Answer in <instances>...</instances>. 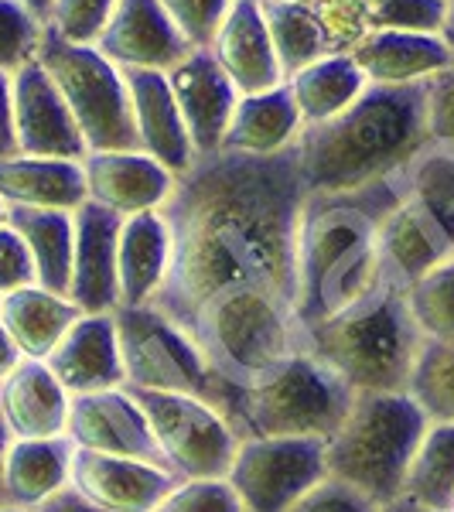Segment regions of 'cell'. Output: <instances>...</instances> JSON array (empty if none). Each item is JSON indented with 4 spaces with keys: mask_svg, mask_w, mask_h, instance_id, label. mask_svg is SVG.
I'll list each match as a JSON object with an SVG mask.
<instances>
[{
    "mask_svg": "<svg viewBox=\"0 0 454 512\" xmlns=\"http://www.w3.org/2000/svg\"><path fill=\"white\" fill-rule=\"evenodd\" d=\"M178 478L161 465L113 454L76 451L69 485L106 512H151Z\"/></svg>",
    "mask_w": 454,
    "mask_h": 512,
    "instance_id": "ac0fdd59",
    "label": "cell"
},
{
    "mask_svg": "<svg viewBox=\"0 0 454 512\" xmlns=\"http://www.w3.org/2000/svg\"><path fill=\"white\" fill-rule=\"evenodd\" d=\"M69 396L123 386V359L113 315H82L45 359Z\"/></svg>",
    "mask_w": 454,
    "mask_h": 512,
    "instance_id": "44dd1931",
    "label": "cell"
},
{
    "mask_svg": "<svg viewBox=\"0 0 454 512\" xmlns=\"http://www.w3.org/2000/svg\"><path fill=\"white\" fill-rule=\"evenodd\" d=\"M18 154V137H14V99H11V76L0 72V161Z\"/></svg>",
    "mask_w": 454,
    "mask_h": 512,
    "instance_id": "bcb514c9",
    "label": "cell"
},
{
    "mask_svg": "<svg viewBox=\"0 0 454 512\" xmlns=\"http://www.w3.org/2000/svg\"><path fill=\"white\" fill-rule=\"evenodd\" d=\"M403 198V175L338 195H304L294 233V315L301 328L352 308L383 284L379 226Z\"/></svg>",
    "mask_w": 454,
    "mask_h": 512,
    "instance_id": "7a4b0ae2",
    "label": "cell"
},
{
    "mask_svg": "<svg viewBox=\"0 0 454 512\" xmlns=\"http://www.w3.org/2000/svg\"><path fill=\"white\" fill-rule=\"evenodd\" d=\"M164 76H168V86L175 93L181 123H185V134L192 140L195 161L222 154V140H226L239 93L233 82L226 79V72L216 65V59L209 55V48H192Z\"/></svg>",
    "mask_w": 454,
    "mask_h": 512,
    "instance_id": "5bb4252c",
    "label": "cell"
},
{
    "mask_svg": "<svg viewBox=\"0 0 454 512\" xmlns=\"http://www.w3.org/2000/svg\"><path fill=\"white\" fill-rule=\"evenodd\" d=\"M379 512H437V509H427V506H420V502H410V499H393V502H386V506H379Z\"/></svg>",
    "mask_w": 454,
    "mask_h": 512,
    "instance_id": "f5cc1de1",
    "label": "cell"
},
{
    "mask_svg": "<svg viewBox=\"0 0 454 512\" xmlns=\"http://www.w3.org/2000/svg\"><path fill=\"white\" fill-rule=\"evenodd\" d=\"M263 24H267V38L270 48L277 55L280 76L284 82L294 76V72L308 69L311 62H318L325 52L318 35L315 14H311V4H294V0H267L260 4Z\"/></svg>",
    "mask_w": 454,
    "mask_h": 512,
    "instance_id": "d6a6232c",
    "label": "cell"
},
{
    "mask_svg": "<svg viewBox=\"0 0 454 512\" xmlns=\"http://www.w3.org/2000/svg\"><path fill=\"white\" fill-rule=\"evenodd\" d=\"M366 86L369 82L359 72V65L352 62V55H321L318 62H311L308 69L294 72L287 79V89H291L304 127L335 120L338 113H345L366 93Z\"/></svg>",
    "mask_w": 454,
    "mask_h": 512,
    "instance_id": "4dcf8cb0",
    "label": "cell"
},
{
    "mask_svg": "<svg viewBox=\"0 0 454 512\" xmlns=\"http://www.w3.org/2000/svg\"><path fill=\"white\" fill-rule=\"evenodd\" d=\"M7 226L21 236L24 250L31 256L35 284L52 294L69 291L72 243H76V222H72V212L7 209Z\"/></svg>",
    "mask_w": 454,
    "mask_h": 512,
    "instance_id": "f546056e",
    "label": "cell"
},
{
    "mask_svg": "<svg viewBox=\"0 0 454 512\" xmlns=\"http://www.w3.org/2000/svg\"><path fill=\"white\" fill-rule=\"evenodd\" d=\"M403 188L417 198L454 239V147L427 140L420 154L403 171Z\"/></svg>",
    "mask_w": 454,
    "mask_h": 512,
    "instance_id": "836d02e7",
    "label": "cell"
},
{
    "mask_svg": "<svg viewBox=\"0 0 454 512\" xmlns=\"http://www.w3.org/2000/svg\"><path fill=\"white\" fill-rule=\"evenodd\" d=\"M35 284V267H31V256L24 250L21 236L11 226H0V297L21 291V287Z\"/></svg>",
    "mask_w": 454,
    "mask_h": 512,
    "instance_id": "f6af8a7d",
    "label": "cell"
},
{
    "mask_svg": "<svg viewBox=\"0 0 454 512\" xmlns=\"http://www.w3.org/2000/svg\"><path fill=\"white\" fill-rule=\"evenodd\" d=\"M403 499L448 512L454 502V424H427L410 458Z\"/></svg>",
    "mask_w": 454,
    "mask_h": 512,
    "instance_id": "1f68e13d",
    "label": "cell"
},
{
    "mask_svg": "<svg viewBox=\"0 0 454 512\" xmlns=\"http://www.w3.org/2000/svg\"><path fill=\"white\" fill-rule=\"evenodd\" d=\"M192 338L222 386L260 383L291 355L304 352V328L294 304L270 287H233L198 311ZM219 400V396H216Z\"/></svg>",
    "mask_w": 454,
    "mask_h": 512,
    "instance_id": "5b68a950",
    "label": "cell"
},
{
    "mask_svg": "<svg viewBox=\"0 0 454 512\" xmlns=\"http://www.w3.org/2000/svg\"><path fill=\"white\" fill-rule=\"evenodd\" d=\"M0 512H35V509H18V506H7V502H0Z\"/></svg>",
    "mask_w": 454,
    "mask_h": 512,
    "instance_id": "db71d44e",
    "label": "cell"
},
{
    "mask_svg": "<svg viewBox=\"0 0 454 512\" xmlns=\"http://www.w3.org/2000/svg\"><path fill=\"white\" fill-rule=\"evenodd\" d=\"M407 304L424 342L454 345V256L407 287Z\"/></svg>",
    "mask_w": 454,
    "mask_h": 512,
    "instance_id": "d590c367",
    "label": "cell"
},
{
    "mask_svg": "<svg viewBox=\"0 0 454 512\" xmlns=\"http://www.w3.org/2000/svg\"><path fill=\"white\" fill-rule=\"evenodd\" d=\"M69 437H41V441H14L4 461V502L18 509H38L45 499L62 492L72 475Z\"/></svg>",
    "mask_w": 454,
    "mask_h": 512,
    "instance_id": "f1b7e54d",
    "label": "cell"
},
{
    "mask_svg": "<svg viewBox=\"0 0 454 512\" xmlns=\"http://www.w3.org/2000/svg\"><path fill=\"white\" fill-rule=\"evenodd\" d=\"M151 512H243V506L226 478H198V482H175V489Z\"/></svg>",
    "mask_w": 454,
    "mask_h": 512,
    "instance_id": "b9f144b4",
    "label": "cell"
},
{
    "mask_svg": "<svg viewBox=\"0 0 454 512\" xmlns=\"http://www.w3.org/2000/svg\"><path fill=\"white\" fill-rule=\"evenodd\" d=\"M304 123L297 113L287 82L267 89V93H250L236 99L233 120H229L222 154H239V158H277V154L294 151Z\"/></svg>",
    "mask_w": 454,
    "mask_h": 512,
    "instance_id": "484cf974",
    "label": "cell"
},
{
    "mask_svg": "<svg viewBox=\"0 0 454 512\" xmlns=\"http://www.w3.org/2000/svg\"><path fill=\"white\" fill-rule=\"evenodd\" d=\"M11 444H14V437H11V431H7L4 417H0V502H4V461H7Z\"/></svg>",
    "mask_w": 454,
    "mask_h": 512,
    "instance_id": "816d5d0a",
    "label": "cell"
},
{
    "mask_svg": "<svg viewBox=\"0 0 454 512\" xmlns=\"http://www.w3.org/2000/svg\"><path fill=\"white\" fill-rule=\"evenodd\" d=\"M175 260V236L164 212H140L120 219L117 236V291L120 308L154 304Z\"/></svg>",
    "mask_w": 454,
    "mask_h": 512,
    "instance_id": "7402d4cb",
    "label": "cell"
},
{
    "mask_svg": "<svg viewBox=\"0 0 454 512\" xmlns=\"http://www.w3.org/2000/svg\"><path fill=\"white\" fill-rule=\"evenodd\" d=\"M287 512H379V506L366 499V495L352 492L349 485L321 478L311 492H304Z\"/></svg>",
    "mask_w": 454,
    "mask_h": 512,
    "instance_id": "ee69618b",
    "label": "cell"
},
{
    "mask_svg": "<svg viewBox=\"0 0 454 512\" xmlns=\"http://www.w3.org/2000/svg\"><path fill=\"white\" fill-rule=\"evenodd\" d=\"M18 362H21V352H18V345H14V338L7 335V328L0 325V379H7L18 369Z\"/></svg>",
    "mask_w": 454,
    "mask_h": 512,
    "instance_id": "c3c4849f",
    "label": "cell"
},
{
    "mask_svg": "<svg viewBox=\"0 0 454 512\" xmlns=\"http://www.w3.org/2000/svg\"><path fill=\"white\" fill-rule=\"evenodd\" d=\"M441 41L448 45V52H451V59H454V0H444V21H441Z\"/></svg>",
    "mask_w": 454,
    "mask_h": 512,
    "instance_id": "f907efd6",
    "label": "cell"
},
{
    "mask_svg": "<svg viewBox=\"0 0 454 512\" xmlns=\"http://www.w3.org/2000/svg\"><path fill=\"white\" fill-rule=\"evenodd\" d=\"M349 386L311 352H297L260 383L222 386L216 407L239 437H308L328 441L352 407Z\"/></svg>",
    "mask_w": 454,
    "mask_h": 512,
    "instance_id": "52a82bcc",
    "label": "cell"
},
{
    "mask_svg": "<svg viewBox=\"0 0 454 512\" xmlns=\"http://www.w3.org/2000/svg\"><path fill=\"white\" fill-rule=\"evenodd\" d=\"M11 99L18 154L86 161V140H82L62 93L55 89L52 76L41 69L38 59L21 65L11 76Z\"/></svg>",
    "mask_w": 454,
    "mask_h": 512,
    "instance_id": "4fadbf2b",
    "label": "cell"
},
{
    "mask_svg": "<svg viewBox=\"0 0 454 512\" xmlns=\"http://www.w3.org/2000/svg\"><path fill=\"white\" fill-rule=\"evenodd\" d=\"M352 62L369 86H420V82L448 72L454 59L441 35L414 31H369L352 52Z\"/></svg>",
    "mask_w": 454,
    "mask_h": 512,
    "instance_id": "d4e9b609",
    "label": "cell"
},
{
    "mask_svg": "<svg viewBox=\"0 0 454 512\" xmlns=\"http://www.w3.org/2000/svg\"><path fill=\"white\" fill-rule=\"evenodd\" d=\"M379 260H383L386 277H393L400 287L417 284L441 263L454 256V239L448 229L437 222L417 198L407 195L393 205V212L379 226Z\"/></svg>",
    "mask_w": 454,
    "mask_h": 512,
    "instance_id": "d6986e66",
    "label": "cell"
},
{
    "mask_svg": "<svg viewBox=\"0 0 454 512\" xmlns=\"http://www.w3.org/2000/svg\"><path fill=\"white\" fill-rule=\"evenodd\" d=\"M448 512H454V502H451V509H448Z\"/></svg>",
    "mask_w": 454,
    "mask_h": 512,
    "instance_id": "6f0895ef",
    "label": "cell"
},
{
    "mask_svg": "<svg viewBox=\"0 0 454 512\" xmlns=\"http://www.w3.org/2000/svg\"><path fill=\"white\" fill-rule=\"evenodd\" d=\"M427 140L424 82L366 86L335 120L304 127L294 154L304 192L338 195L400 178Z\"/></svg>",
    "mask_w": 454,
    "mask_h": 512,
    "instance_id": "3957f363",
    "label": "cell"
},
{
    "mask_svg": "<svg viewBox=\"0 0 454 512\" xmlns=\"http://www.w3.org/2000/svg\"><path fill=\"white\" fill-rule=\"evenodd\" d=\"M424 349L407 304V287L393 277L352 308L304 328V352L325 362L352 393H407Z\"/></svg>",
    "mask_w": 454,
    "mask_h": 512,
    "instance_id": "277c9868",
    "label": "cell"
},
{
    "mask_svg": "<svg viewBox=\"0 0 454 512\" xmlns=\"http://www.w3.org/2000/svg\"><path fill=\"white\" fill-rule=\"evenodd\" d=\"M45 28L21 7V0H0V72L14 76L21 65L38 59Z\"/></svg>",
    "mask_w": 454,
    "mask_h": 512,
    "instance_id": "74e56055",
    "label": "cell"
},
{
    "mask_svg": "<svg viewBox=\"0 0 454 512\" xmlns=\"http://www.w3.org/2000/svg\"><path fill=\"white\" fill-rule=\"evenodd\" d=\"M257 4H267V0H257ZM294 4H315V0H294Z\"/></svg>",
    "mask_w": 454,
    "mask_h": 512,
    "instance_id": "9f6ffc18",
    "label": "cell"
},
{
    "mask_svg": "<svg viewBox=\"0 0 454 512\" xmlns=\"http://www.w3.org/2000/svg\"><path fill=\"white\" fill-rule=\"evenodd\" d=\"M0 202L4 209H45L76 212L86 205V175L82 161L31 158L14 154L0 161Z\"/></svg>",
    "mask_w": 454,
    "mask_h": 512,
    "instance_id": "4316f807",
    "label": "cell"
},
{
    "mask_svg": "<svg viewBox=\"0 0 454 512\" xmlns=\"http://www.w3.org/2000/svg\"><path fill=\"white\" fill-rule=\"evenodd\" d=\"M325 475V441L308 437H239L226 472L243 512H287Z\"/></svg>",
    "mask_w": 454,
    "mask_h": 512,
    "instance_id": "8fae6325",
    "label": "cell"
},
{
    "mask_svg": "<svg viewBox=\"0 0 454 512\" xmlns=\"http://www.w3.org/2000/svg\"><path fill=\"white\" fill-rule=\"evenodd\" d=\"M188 48H209L233 0H158Z\"/></svg>",
    "mask_w": 454,
    "mask_h": 512,
    "instance_id": "ab89813d",
    "label": "cell"
},
{
    "mask_svg": "<svg viewBox=\"0 0 454 512\" xmlns=\"http://www.w3.org/2000/svg\"><path fill=\"white\" fill-rule=\"evenodd\" d=\"M76 243H72L69 297L82 315H113L120 308L117 291V236L120 216L86 202L72 212Z\"/></svg>",
    "mask_w": 454,
    "mask_h": 512,
    "instance_id": "e0dca14e",
    "label": "cell"
},
{
    "mask_svg": "<svg viewBox=\"0 0 454 512\" xmlns=\"http://www.w3.org/2000/svg\"><path fill=\"white\" fill-rule=\"evenodd\" d=\"M304 195L294 151L195 161L161 209L175 260L154 308L192 332L198 311L233 287H270L294 304V233Z\"/></svg>",
    "mask_w": 454,
    "mask_h": 512,
    "instance_id": "6da1fadb",
    "label": "cell"
},
{
    "mask_svg": "<svg viewBox=\"0 0 454 512\" xmlns=\"http://www.w3.org/2000/svg\"><path fill=\"white\" fill-rule=\"evenodd\" d=\"M96 48L120 72H171L192 52L158 0H117Z\"/></svg>",
    "mask_w": 454,
    "mask_h": 512,
    "instance_id": "9a60e30c",
    "label": "cell"
},
{
    "mask_svg": "<svg viewBox=\"0 0 454 512\" xmlns=\"http://www.w3.org/2000/svg\"><path fill=\"white\" fill-rule=\"evenodd\" d=\"M427 420L407 393H356L325 441V475L373 506L400 499Z\"/></svg>",
    "mask_w": 454,
    "mask_h": 512,
    "instance_id": "8992f818",
    "label": "cell"
},
{
    "mask_svg": "<svg viewBox=\"0 0 454 512\" xmlns=\"http://www.w3.org/2000/svg\"><path fill=\"white\" fill-rule=\"evenodd\" d=\"M373 31H414L437 35L444 21V0H362Z\"/></svg>",
    "mask_w": 454,
    "mask_h": 512,
    "instance_id": "f35d334b",
    "label": "cell"
},
{
    "mask_svg": "<svg viewBox=\"0 0 454 512\" xmlns=\"http://www.w3.org/2000/svg\"><path fill=\"white\" fill-rule=\"evenodd\" d=\"M79 318L82 311L69 297L52 294L38 284L0 297V325L14 338L21 359L45 362Z\"/></svg>",
    "mask_w": 454,
    "mask_h": 512,
    "instance_id": "83f0119b",
    "label": "cell"
},
{
    "mask_svg": "<svg viewBox=\"0 0 454 512\" xmlns=\"http://www.w3.org/2000/svg\"><path fill=\"white\" fill-rule=\"evenodd\" d=\"M7 222V209H4V202H0V226Z\"/></svg>",
    "mask_w": 454,
    "mask_h": 512,
    "instance_id": "11a10c76",
    "label": "cell"
},
{
    "mask_svg": "<svg viewBox=\"0 0 454 512\" xmlns=\"http://www.w3.org/2000/svg\"><path fill=\"white\" fill-rule=\"evenodd\" d=\"M72 396L52 376L45 362L21 359L7 379H0V417L14 441L62 437L69 424Z\"/></svg>",
    "mask_w": 454,
    "mask_h": 512,
    "instance_id": "cb8c5ba5",
    "label": "cell"
},
{
    "mask_svg": "<svg viewBox=\"0 0 454 512\" xmlns=\"http://www.w3.org/2000/svg\"><path fill=\"white\" fill-rule=\"evenodd\" d=\"M35 512H106L99 509L96 502H89L86 495H79L72 485H65L62 492H55L52 499H45Z\"/></svg>",
    "mask_w": 454,
    "mask_h": 512,
    "instance_id": "7dc6e473",
    "label": "cell"
},
{
    "mask_svg": "<svg viewBox=\"0 0 454 512\" xmlns=\"http://www.w3.org/2000/svg\"><path fill=\"white\" fill-rule=\"evenodd\" d=\"M117 0H55L48 28L72 45H96Z\"/></svg>",
    "mask_w": 454,
    "mask_h": 512,
    "instance_id": "60d3db41",
    "label": "cell"
},
{
    "mask_svg": "<svg viewBox=\"0 0 454 512\" xmlns=\"http://www.w3.org/2000/svg\"><path fill=\"white\" fill-rule=\"evenodd\" d=\"M311 14L328 55H352L373 31L362 0H315Z\"/></svg>",
    "mask_w": 454,
    "mask_h": 512,
    "instance_id": "8d00e7d4",
    "label": "cell"
},
{
    "mask_svg": "<svg viewBox=\"0 0 454 512\" xmlns=\"http://www.w3.org/2000/svg\"><path fill=\"white\" fill-rule=\"evenodd\" d=\"M38 62L62 93L89 154L137 151L127 82L117 65L99 55L96 45H72L45 28Z\"/></svg>",
    "mask_w": 454,
    "mask_h": 512,
    "instance_id": "ba28073f",
    "label": "cell"
},
{
    "mask_svg": "<svg viewBox=\"0 0 454 512\" xmlns=\"http://www.w3.org/2000/svg\"><path fill=\"white\" fill-rule=\"evenodd\" d=\"M86 198L99 209L127 219L161 212L175 195L178 178L144 151H99L82 161Z\"/></svg>",
    "mask_w": 454,
    "mask_h": 512,
    "instance_id": "2e32d148",
    "label": "cell"
},
{
    "mask_svg": "<svg viewBox=\"0 0 454 512\" xmlns=\"http://www.w3.org/2000/svg\"><path fill=\"white\" fill-rule=\"evenodd\" d=\"M21 7L41 24V28H48V21H52V11H55V0H21Z\"/></svg>",
    "mask_w": 454,
    "mask_h": 512,
    "instance_id": "681fc988",
    "label": "cell"
},
{
    "mask_svg": "<svg viewBox=\"0 0 454 512\" xmlns=\"http://www.w3.org/2000/svg\"><path fill=\"white\" fill-rule=\"evenodd\" d=\"M123 359V386L147 393H181L216 403L219 383L202 349L154 304L113 311Z\"/></svg>",
    "mask_w": 454,
    "mask_h": 512,
    "instance_id": "9c48e42d",
    "label": "cell"
},
{
    "mask_svg": "<svg viewBox=\"0 0 454 512\" xmlns=\"http://www.w3.org/2000/svg\"><path fill=\"white\" fill-rule=\"evenodd\" d=\"M424 113L427 137L454 147V65L441 76L424 82Z\"/></svg>",
    "mask_w": 454,
    "mask_h": 512,
    "instance_id": "7bdbcfd3",
    "label": "cell"
},
{
    "mask_svg": "<svg viewBox=\"0 0 454 512\" xmlns=\"http://www.w3.org/2000/svg\"><path fill=\"white\" fill-rule=\"evenodd\" d=\"M123 82H127L137 151L161 161L175 178L188 175L195 168V151L181 123L168 76L164 72H123Z\"/></svg>",
    "mask_w": 454,
    "mask_h": 512,
    "instance_id": "ffe728a7",
    "label": "cell"
},
{
    "mask_svg": "<svg viewBox=\"0 0 454 512\" xmlns=\"http://www.w3.org/2000/svg\"><path fill=\"white\" fill-rule=\"evenodd\" d=\"M209 55L226 72L239 96L267 93L284 82L257 0H233L226 21L212 38Z\"/></svg>",
    "mask_w": 454,
    "mask_h": 512,
    "instance_id": "603a6c76",
    "label": "cell"
},
{
    "mask_svg": "<svg viewBox=\"0 0 454 512\" xmlns=\"http://www.w3.org/2000/svg\"><path fill=\"white\" fill-rule=\"evenodd\" d=\"M65 437H69L76 451L113 454V458H134L161 465V454L151 437V424H147L137 396L127 386L72 396Z\"/></svg>",
    "mask_w": 454,
    "mask_h": 512,
    "instance_id": "7c38bea8",
    "label": "cell"
},
{
    "mask_svg": "<svg viewBox=\"0 0 454 512\" xmlns=\"http://www.w3.org/2000/svg\"><path fill=\"white\" fill-rule=\"evenodd\" d=\"M130 393L137 396L140 410H144L147 424H151L161 465L178 482L226 478L239 448V434L216 403L181 393Z\"/></svg>",
    "mask_w": 454,
    "mask_h": 512,
    "instance_id": "30bf717a",
    "label": "cell"
},
{
    "mask_svg": "<svg viewBox=\"0 0 454 512\" xmlns=\"http://www.w3.org/2000/svg\"><path fill=\"white\" fill-rule=\"evenodd\" d=\"M407 396L427 424H454V345L424 342L410 373Z\"/></svg>",
    "mask_w": 454,
    "mask_h": 512,
    "instance_id": "e575fe53",
    "label": "cell"
}]
</instances>
